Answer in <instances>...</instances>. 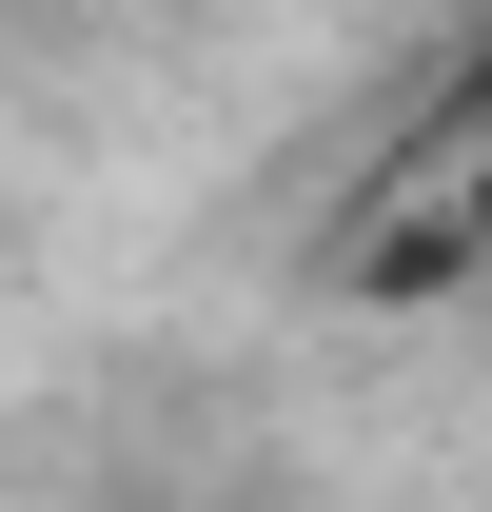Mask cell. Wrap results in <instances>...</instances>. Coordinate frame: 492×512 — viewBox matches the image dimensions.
I'll list each match as a JSON object with an SVG mask.
<instances>
[{
    "label": "cell",
    "instance_id": "obj_1",
    "mask_svg": "<svg viewBox=\"0 0 492 512\" xmlns=\"http://www.w3.org/2000/svg\"><path fill=\"white\" fill-rule=\"evenodd\" d=\"M394 237L355 256L374 296H414V276H492V60H453V99L414 119V158H394Z\"/></svg>",
    "mask_w": 492,
    "mask_h": 512
},
{
    "label": "cell",
    "instance_id": "obj_2",
    "mask_svg": "<svg viewBox=\"0 0 492 512\" xmlns=\"http://www.w3.org/2000/svg\"><path fill=\"white\" fill-rule=\"evenodd\" d=\"M256 512H276V493H256Z\"/></svg>",
    "mask_w": 492,
    "mask_h": 512
}]
</instances>
